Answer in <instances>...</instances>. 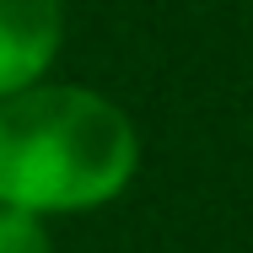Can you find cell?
Here are the masks:
<instances>
[{
	"instance_id": "obj_1",
	"label": "cell",
	"mask_w": 253,
	"mask_h": 253,
	"mask_svg": "<svg viewBox=\"0 0 253 253\" xmlns=\"http://www.w3.org/2000/svg\"><path fill=\"white\" fill-rule=\"evenodd\" d=\"M135 156L129 119L97 92L27 86L0 102V200L33 215L113 200Z\"/></svg>"
},
{
	"instance_id": "obj_2",
	"label": "cell",
	"mask_w": 253,
	"mask_h": 253,
	"mask_svg": "<svg viewBox=\"0 0 253 253\" xmlns=\"http://www.w3.org/2000/svg\"><path fill=\"white\" fill-rule=\"evenodd\" d=\"M59 43V0H0V97L27 92Z\"/></svg>"
},
{
	"instance_id": "obj_3",
	"label": "cell",
	"mask_w": 253,
	"mask_h": 253,
	"mask_svg": "<svg viewBox=\"0 0 253 253\" xmlns=\"http://www.w3.org/2000/svg\"><path fill=\"white\" fill-rule=\"evenodd\" d=\"M0 253H49V237L33 210L0 200Z\"/></svg>"
}]
</instances>
